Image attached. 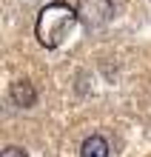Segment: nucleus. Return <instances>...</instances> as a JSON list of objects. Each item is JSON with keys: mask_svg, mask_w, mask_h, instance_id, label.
Returning a JSON list of instances; mask_svg holds the SVG:
<instances>
[{"mask_svg": "<svg viewBox=\"0 0 151 157\" xmlns=\"http://www.w3.org/2000/svg\"><path fill=\"white\" fill-rule=\"evenodd\" d=\"M77 20H80L77 9H71L69 3H49L37 17V37H40L43 46L54 49Z\"/></svg>", "mask_w": 151, "mask_h": 157, "instance_id": "1", "label": "nucleus"}, {"mask_svg": "<svg viewBox=\"0 0 151 157\" xmlns=\"http://www.w3.org/2000/svg\"><path fill=\"white\" fill-rule=\"evenodd\" d=\"M74 9H77V17L89 29L106 26L111 20V14H114V3H111V0H77Z\"/></svg>", "mask_w": 151, "mask_h": 157, "instance_id": "2", "label": "nucleus"}, {"mask_svg": "<svg viewBox=\"0 0 151 157\" xmlns=\"http://www.w3.org/2000/svg\"><path fill=\"white\" fill-rule=\"evenodd\" d=\"M12 100H14V106L29 109V106L37 103V89L29 80H17V83H12Z\"/></svg>", "mask_w": 151, "mask_h": 157, "instance_id": "3", "label": "nucleus"}, {"mask_svg": "<svg viewBox=\"0 0 151 157\" xmlns=\"http://www.w3.org/2000/svg\"><path fill=\"white\" fill-rule=\"evenodd\" d=\"M108 143H106V137H100V134H91L83 140L80 146V157H108Z\"/></svg>", "mask_w": 151, "mask_h": 157, "instance_id": "4", "label": "nucleus"}, {"mask_svg": "<svg viewBox=\"0 0 151 157\" xmlns=\"http://www.w3.org/2000/svg\"><path fill=\"white\" fill-rule=\"evenodd\" d=\"M0 157H29V154H26L23 149H17V146H9V149L0 154Z\"/></svg>", "mask_w": 151, "mask_h": 157, "instance_id": "5", "label": "nucleus"}]
</instances>
